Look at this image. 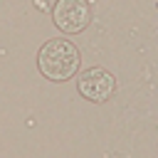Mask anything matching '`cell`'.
Instances as JSON below:
<instances>
[{"label":"cell","instance_id":"obj_1","mask_svg":"<svg viewBox=\"0 0 158 158\" xmlns=\"http://www.w3.org/2000/svg\"><path fill=\"white\" fill-rule=\"evenodd\" d=\"M37 67L47 79L64 81L79 67V49L69 40H47L37 54Z\"/></svg>","mask_w":158,"mask_h":158},{"label":"cell","instance_id":"obj_2","mask_svg":"<svg viewBox=\"0 0 158 158\" xmlns=\"http://www.w3.org/2000/svg\"><path fill=\"white\" fill-rule=\"evenodd\" d=\"M52 15H54V25L62 32H81L91 20V10L86 0H57Z\"/></svg>","mask_w":158,"mask_h":158},{"label":"cell","instance_id":"obj_3","mask_svg":"<svg viewBox=\"0 0 158 158\" xmlns=\"http://www.w3.org/2000/svg\"><path fill=\"white\" fill-rule=\"evenodd\" d=\"M116 89V79L104 67H91L79 77V94L89 101H106Z\"/></svg>","mask_w":158,"mask_h":158}]
</instances>
